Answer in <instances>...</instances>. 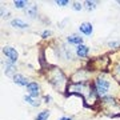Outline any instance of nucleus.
Wrapping results in <instances>:
<instances>
[{
    "instance_id": "1",
    "label": "nucleus",
    "mask_w": 120,
    "mask_h": 120,
    "mask_svg": "<svg viewBox=\"0 0 120 120\" xmlns=\"http://www.w3.org/2000/svg\"><path fill=\"white\" fill-rule=\"evenodd\" d=\"M72 96L82 99V103L84 107L90 108V109H98L100 98L98 96L95 87L92 82L88 83H69L67 94L64 95L65 99H69Z\"/></svg>"
},
{
    "instance_id": "2",
    "label": "nucleus",
    "mask_w": 120,
    "mask_h": 120,
    "mask_svg": "<svg viewBox=\"0 0 120 120\" xmlns=\"http://www.w3.org/2000/svg\"><path fill=\"white\" fill-rule=\"evenodd\" d=\"M41 75L44 76L45 82L56 91L57 94L64 96L67 94L69 86V75L64 71L63 67L60 65H49L47 69L41 71Z\"/></svg>"
},
{
    "instance_id": "3",
    "label": "nucleus",
    "mask_w": 120,
    "mask_h": 120,
    "mask_svg": "<svg viewBox=\"0 0 120 120\" xmlns=\"http://www.w3.org/2000/svg\"><path fill=\"white\" fill-rule=\"evenodd\" d=\"M92 84L95 87V91L100 99L107 96V95H115L120 98V84L112 79L109 69L103 71V72H99L95 75Z\"/></svg>"
},
{
    "instance_id": "4",
    "label": "nucleus",
    "mask_w": 120,
    "mask_h": 120,
    "mask_svg": "<svg viewBox=\"0 0 120 120\" xmlns=\"http://www.w3.org/2000/svg\"><path fill=\"white\" fill-rule=\"evenodd\" d=\"M53 44V47L56 49V53H57V59H59V65L60 67H63V68H67L69 65H73V64H77V63H80V60L77 59L76 53H75V49L72 48H69L71 45L64 41H61V40H55V41H52Z\"/></svg>"
},
{
    "instance_id": "5",
    "label": "nucleus",
    "mask_w": 120,
    "mask_h": 120,
    "mask_svg": "<svg viewBox=\"0 0 120 120\" xmlns=\"http://www.w3.org/2000/svg\"><path fill=\"white\" fill-rule=\"evenodd\" d=\"M98 111H100L104 116L111 119L113 115L120 113V98L115 95H107L100 99Z\"/></svg>"
},
{
    "instance_id": "6",
    "label": "nucleus",
    "mask_w": 120,
    "mask_h": 120,
    "mask_svg": "<svg viewBox=\"0 0 120 120\" xmlns=\"http://www.w3.org/2000/svg\"><path fill=\"white\" fill-rule=\"evenodd\" d=\"M95 73L86 64H82L69 73V83H88L92 82Z\"/></svg>"
},
{
    "instance_id": "7",
    "label": "nucleus",
    "mask_w": 120,
    "mask_h": 120,
    "mask_svg": "<svg viewBox=\"0 0 120 120\" xmlns=\"http://www.w3.org/2000/svg\"><path fill=\"white\" fill-rule=\"evenodd\" d=\"M111 55V65H109V73L112 79L117 84H120V51H115L109 53Z\"/></svg>"
},
{
    "instance_id": "8",
    "label": "nucleus",
    "mask_w": 120,
    "mask_h": 120,
    "mask_svg": "<svg viewBox=\"0 0 120 120\" xmlns=\"http://www.w3.org/2000/svg\"><path fill=\"white\" fill-rule=\"evenodd\" d=\"M1 53L5 56L7 60L17 64V61H19V52H17V49L15 47H12V45H3L1 47Z\"/></svg>"
},
{
    "instance_id": "9",
    "label": "nucleus",
    "mask_w": 120,
    "mask_h": 120,
    "mask_svg": "<svg viewBox=\"0 0 120 120\" xmlns=\"http://www.w3.org/2000/svg\"><path fill=\"white\" fill-rule=\"evenodd\" d=\"M1 67H3L4 75L7 77H9V79H13V76H15L16 73H19L17 72V65L15 64V63H12V61L7 60V59L1 60Z\"/></svg>"
},
{
    "instance_id": "10",
    "label": "nucleus",
    "mask_w": 120,
    "mask_h": 120,
    "mask_svg": "<svg viewBox=\"0 0 120 120\" xmlns=\"http://www.w3.org/2000/svg\"><path fill=\"white\" fill-rule=\"evenodd\" d=\"M26 91L30 96H32L35 99H41V96H43L41 95V86L38 80H31V83L27 86Z\"/></svg>"
},
{
    "instance_id": "11",
    "label": "nucleus",
    "mask_w": 120,
    "mask_h": 120,
    "mask_svg": "<svg viewBox=\"0 0 120 120\" xmlns=\"http://www.w3.org/2000/svg\"><path fill=\"white\" fill-rule=\"evenodd\" d=\"M75 53H76L77 59L80 60V61H87V60H90L88 57L91 55V48L87 44L77 45V47H75Z\"/></svg>"
},
{
    "instance_id": "12",
    "label": "nucleus",
    "mask_w": 120,
    "mask_h": 120,
    "mask_svg": "<svg viewBox=\"0 0 120 120\" xmlns=\"http://www.w3.org/2000/svg\"><path fill=\"white\" fill-rule=\"evenodd\" d=\"M77 31L82 36H92L94 35V24L91 22H83L77 27Z\"/></svg>"
},
{
    "instance_id": "13",
    "label": "nucleus",
    "mask_w": 120,
    "mask_h": 120,
    "mask_svg": "<svg viewBox=\"0 0 120 120\" xmlns=\"http://www.w3.org/2000/svg\"><path fill=\"white\" fill-rule=\"evenodd\" d=\"M65 43L68 45H73V47H77V45H82L84 44V38H83L80 34H71L65 38Z\"/></svg>"
},
{
    "instance_id": "14",
    "label": "nucleus",
    "mask_w": 120,
    "mask_h": 120,
    "mask_svg": "<svg viewBox=\"0 0 120 120\" xmlns=\"http://www.w3.org/2000/svg\"><path fill=\"white\" fill-rule=\"evenodd\" d=\"M9 26L12 27V28H15V30H28L30 28V24L27 22H24L23 19H20V17H13V19H11L9 20Z\"/></svg>"
},
{
    "instance_id": "15",
    "label": "nucleus",
    "mask_w": 120,
    "mask_h": 120,
    "mask_svg": "<svg viewBox=\"0 0 120 120\" xmlns=\"http://www.w3.org/2000/svg\"><path fill=\"white\" fill-rule=\"evenodd\" d=\"M12 82L16 84V86H19V87H24V88H27V86L31 83V80H30V77H27L26 75H23V73H16L15 76H13V79H12Z\"/></svg>"
},
{
    "instance_id": "16",
    "label": "nucleus",
    "mask_w": 120,
    "mask_h": 120,
    "mask_svg": "<svg viewBox=\"0 0 120 120\" xmlns=\"http://www.w3.org/2000/svg\"><path fill=\"white\" fill-rule=\"evenodd\" d=\"M23 12L26 13V16H28L30 19H36V17L39 16V7H38V4H35V3H30V5H28Z\"/></svg>"
},
{
    "instance_id": "17",
    "label": "nucleus",
    "mask_w": 120,
    "mask_h": 120,
    "mask_svg": "<svg viewBox=\"0 0 120 120\" xmlns=\"http://www.w3.org/2000/svg\"><path fill=\"white\" fill-rule=\"evenodd\" d=\"M23 101L26 104H28V105H31L32 108H39L40 105H41V99H35L32 98V96H30L28 94H26L24 96H23Z\"/></svg>"
},
{
    "instance_id": "18",
    "label": "nucleus",
    "mask_w": 120,
    "mask_h": 120,
    "mask_svg": "<svg viewBox=\"0 0 120 120\" xmlns=\"http://www.w3.org/2000/svg\"><path fill=\"white\" fill-rule=\"evenodd\" d=\"M12 4H13V8H15V9L24 11V9L30 5V1H28V0H13Z\"/></svg>"
},
{
    "instance_id": "19",
    "label": "nucleus",
    "mask_w": 120,
    "mask_h": 120,
    "mask_svg": "<svg viewBox=\"0 0 120 120\" xmlns=\"http://www.w3.org/2000/svg\"><path fill=\"white\" fill-rule=\"evenodd\" d=\"M83 4H84V9L88 11V12H94L95 9L98 8V1H95V0H86V1H83Z\"/></svg>"
},
{
    "instance_id": "20",
    "label": "nucleus",
    "mask_w": 120,
    "mask_h": 120,
    "mask_svg": "<svg viewBox=\"0 0 120 120\" xmlns=\"http://www.w3.org/2000/svg\"><path fill=\"white\" fill-rule=\"evenodd\" d=\"M51 116V111L45 108V109H41L40 112H38V115L34 117V120H48Z\"/></svg>"
},
{
    "instance_id": "21",
    "label": "nucleus",
    "mask_w": 120,
    "mask_h": 120,
    "mask_svg": "<svg viewBox=\"0 0 120 120\" xmlns=\"http://www.w3.org/2000/svg\"><path fill=\"white\" fill-rule=\"evenodd\" d=\"M107 47L111 49L112 52L115 51H120V39L117 40H111V41H108L107 43Z\"/></svg>"
},
{
    "instance_id": "22",
    "label": "nucleus",
    "mask_w": 120,
    "mask_h": 120,
    "mask_svg": "<svg viewBox=\"0 0 120 120\" xmlns=\"http://www.w3.org/2000/svg\"><path fill=\"white\" fill-rule=\"evenodd\" d=\"M71 8H72L75 12H82L83 9H84V4H83V1H72Z\"/></svg>"
},
{
    "instance_id": "23",
    "label": "nucleus",
    "mask_w": 120,
    "mask_h": 120,
    "mask_svg": "<svg viewBox=\"0 0 120 120\" xmlns=\"http://www.w3.org/2000/svg\"><path fill=\"white\" fill-rule=\"evenodd\" d=\"M40 38L43 39V40H51L52 38V31L49 28H45V30L41 31V34H40Z\"/></svg>"
},
{
    "instance_id": "24",
    "label": "nucleus",
    "mask_w": 120,
    "mask_h": 120,
    "mask_svg": "<svg viewBox=\"0 0 120 120\" xmlns=\"http://www.w3.org/2000/svg\"><path fill=\"white\" fill-rule=\"evenodd\" d=\"M41 101H43V104H45V105H49V104L53 103V98H52V95H49V94H44L43 96H41Z\"/></svg>"
},
{
    "instance_id": "25",
    "label": "nucleus",
    "mask_w": 120,
    "mask_h": 120,
    "mask_svg": "<svg viewBox=\"0 0 120 120\" xmlns=\"http://www.w3.org/2000/svg\"><path fill=\"white\" fill-rule=\"evenodd\" d=\"M0 16H1L3 20H4V19H9V16H11V12L5 8L4 5H1V7H0Z\"/></svg>"
},
{
    "instance_id": "26",
    "label": "nucleus",
    "mask_w": 120,
    "mask_h": 120,
    "mask_svg": "<svg viewBox=\"0 0 120 120\" xmlns=\"http://www.w3.org/2000/svg\"><path fill=\"white\" fill-rule=\"evenodd\" d=\"M55 4L57 7H68V5L72 4V1H69V0H55Z\"/></svg>"
},
{
    "instance_id": "27",
    "label": "nucleus",
    "mask_w": 120,
    "mask_h": 120,
    "mask_svg": "<svg viewBox=\"0 0 120 120\" xmlns=\"http://www.w3.org/2000/svg\"><path fill=\"white\" fill-rule=\"evenodd\" d=\"M57 120H75V119H73V116H71V115H63V116H60Z\"/></svg>"
},
{
    "instance_id": "28",
    "label": "nucleus",
    "mask_w": 120,
    "mask_h": 120,
    "mask_svg": "<svg viewBox=\"0 0 120 120\" xmlns=\"http://www.w3.org/2000/svg\"><path fill=\"white\" fill-rule=\"evenodd\" d=\"M116 3H117V4H119V5H120V0H117V1H116Z\"/></svg>"
}]
</instances>
